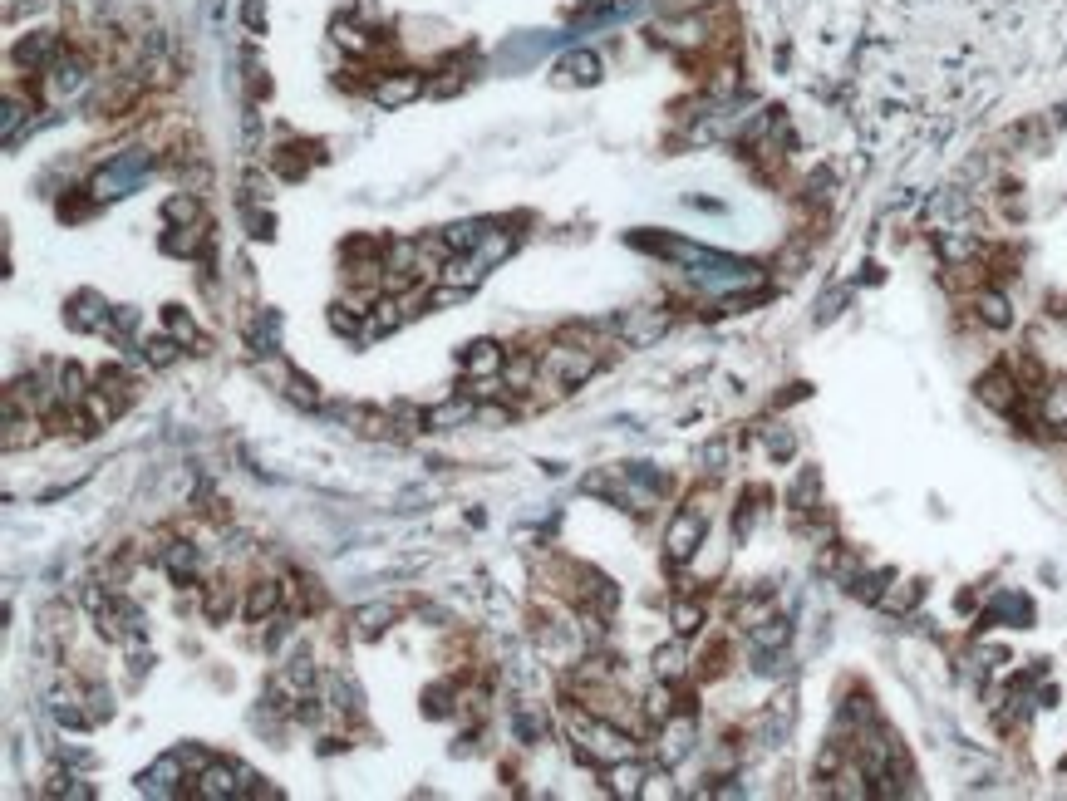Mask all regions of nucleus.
Wrapping results in <instances>:
<instances>
[{
    "label": "nucleus",
    "mask_w": 1067,
    "mask_h": 801,
    "mask_svg": "<svg viewBox=\"0 0 1067 801\" xmlns=\"http://www.w3.org/2000/svg\"><path fill=\"white\" fill-rule=\"evenodd\" d=\"M148 172H153V153H148V148H123L119 158H109L104 168L94 172L89 197H94V202H119L128 192H138V182H143Z\"/></svg>",
    "instance_id": "f257e3e1"
},
{
    "label": "nucleus",
    "mask_w": 1067,
    "mask_h": 801,
    "mask_svg": "<svg viewBox=\"0 0 1067 801\" xmlns=\"http://www.w3.org/2000/svg\"><path fill=\"white\" fill-rule=\"evenodd\" d=\"M595 369H600V354L595 349H581V344H551V349H541V379H551L556 389H576V384H586Z\"/></svg>",
    "instance_id": "f03ea898"
},
{
    "label": "nucleus",
    "mask_w": 1067,
    "mask_h": 801,
    "mask_svg": "<svg viewBox=\"0 0 1067 801\" xmlns=\"http://www.w3.org/2000/svg\"><path fill=\"white\" fill-rule=\"evenodd\" d=\"M704 531H709V512L704 507H684V512H674V521H669V531H664V561L669 566H684V561H694L699 556V546H704Z\"/></svg>",
    "instance_id": "7ed1b4c3"
},
{
    "label": "nucleus",
    "mask_w": 1067,
    "mask_h": 801,
    "mask_svg": "<svg viewBox=\"0 0 1067 801\" xmlns=\"http://www.w3.org/2000/svg\"><path fill=\"white\" fill-rule=\"evenodd\" d=\"M187 797L192 801H232V797H241V767L237 762H212V767H202V772L192 777Z\"/></svg>",
    "instance_id": "20e7f679"
},
{
    "label": "nucleus",
    "mask_w": 1067,
    "mask_h": 801,
    "mask_svg": "<svg viewBox=\"0 0 1067 801\" xmlns=\"http://www.w3.org/2000/svg\"><path fill=\"white\" fill-rule=\"evenodd\" d=\"M187 767H182L178 752H168V757H158L148 772H138V792L143 797H187Z\"/></svg>",
    "instance_id": "39448f33"
},
{
    "label": "nucleus",
    "mask_w": 1067,
    "mask_h": 801,
    "mask_svg": "<svg viewBox=\"0 0 1067 801\" xmlns=\"http://www.w3.org/2000/svg\"><path fill=\"white\" fill-rule=\"evenodd\" d=\"M84 84H89V64H84L79 55H60L50 69H45V99H50V104L74 99Z\"/></svg>",
    "instance_id": "423d86ee"
},
{
    "label": "nucleus",
    "mask_w": 1067,
    "mask_h": 801,
    "mask_svg": "<svg viewBox=\"0 0 1067 801\" xmlns=\"http://www.w3.org/2000/svg\"><path fill=\"white\" fill-rule=\"evenodd\" d=\"M974 389H979V403L994 408V413H1018V403H1023V384H1018L1013 369H989Z\"/></svg>",
    "instance_id": "0eeeda50"
},
{
    "label": "nucleus",
    "mask_w": 1067,
    "mask_h": 801,
    "mask_svg": "<svg viewBox=\"0 0 1067 801\" xmlns=\"http://www.w3.org/2000/svg\"><path fill=\"white\" fill-rule=\"evenodd\" d=\"M64 320H69V330H109V325H114V310L104 305L99 290H79V295H69Z\"/></svg>",
    "instance_id": "6e6552de"
},
{
    "label": "nucleus",
    "mask_w": 1067,
    "mask_h": 801,
    "mask_svg": "<svg viewBox=\"0 0 1067 801\" xmlns=\"http://www.w3.org/2000/svg\"><path fill=\"white\" fill-rule=\"evenodd\" d=\"M281 605H286L281 580H251V585H246V595H241V615H246L251 625L276 620V615H281Z\"/></svg>",
    "instance_id": "1a4fd4ad"
},
{
    "label": "nucleus",
    "mask_w": 1067,
    "mask_h": 801,
    "mask_svg": "<svg viewBox=\"0 0 1067 801\" xmlns=\"http://www.w3.org/2000/svg\"><path fill=\"white\" fill-rule=\"evenodd\" d=\"M664 325H669V315L664 310H650V305H640V310H630L620 325H615V335L630 344V349H645V344H654L659 335H664Z\"/></svg>",
    "instance_id": "9d476101"
},
{
    "label": "nucleus",
    "mask_w": 1067,
    "mask_h": 801,
    "mask_svg": "<svg viewBox=\"0 0 1067 801\" xmlns=\"http://www.w3.org/2000/svg\"><path fill=\"white\" fill-rule=\"evenodd\" d=\"M10 59H15L20 69H50V64L60 59V35H55V30H35L30 40H20V45L10 50Z\"/></svg>",
    "instance_id": "9b49d317"
},
{
    "label": "nucleus",
    "mask_w": 1067,
    "mask_h": 801,
    "mask_svg": "<svg viewBox=\"0 0 1067 801\" xmlns=\"http://www.w3.org/2000/svg\"><path fill=\"white\" fill-rule=\"evenodd\" d=\"M502 364H507V354H502V344H492V340H477L463 354V374L468 379H492V374H502Z\"/></svg>",
    "instance_id": "f8f14e48"
},
{
    "label": "nucleus",
    "mask_w": 1067,
    "mask_h": 801,
    "mask_svg": "<svg viewBox=\"0 0 1067 801\" xmlns=\"http://www.w3.org/2000/svg\"><path fill=\"white\" fill-rule=\"evenodd\" d=\"M163 566H168V575L173 580H197V571H202V551L192 546V541H168V551H163Z\"/></svg>",
    "instance_id": "ddd939ff"
},
{
    "label": "nucleus",
    "mask_w": 1067,
    "mask_h": 801,
    "mask_svg": "<svg viewBox=\"0 0 1067 801\" xmlns=\"http://www.w3.org/2000/svg\"><path fill=\"white\" fill-rule=\"evenodd\" d=\"M974 310H979V320H984L989 330H1008V325H1013V305H1008L1004 290H994V286H984L974 295Z\"/></svg>",
    "instance_id": "4468645a"
},
{
    "label": "nucleus",
    "mask_w": 1067,
    "mask_h": 801,
    "mask_svg": "<svg viewBox=\"0 0 1067 801\" xmlns=\"http://www.w3.org/2000/svg\"><path fill=\"white\" fill-rule=\"evenodd\" d=\"M202 246H212V231L202 227V222H187V227H173L168 236H163V251L168 256H197Z\"/></svg>",
    "instance_id": "2eb2a0df"
},
{
    "label": "nucleus",
    "mask_w": 1067,
    "mask_h": 801,
    "mask_svg": "<svg viewBox=\"0 0 1067 801\" xmlns=\"http://www.w3.org/2000/svg\"><path fill=\"white\" fill-rule=\"evenodd\" d=\"M202 610H207V620L237 615V585H232V580H207V585H202Z\"/></svg>",
    "instance_id": "dca6fc26"
},
{
    "label": "nucleus",
    "mask_w": 1067,
    "mask_h": 801,
    "mask_svg": "<svg viewBox=\"0 0 1067 801\" xmlns=\"http://www.w3.org/2000/svg\"><path fill=\"white\" fill-rule=\"evenodd\" d=\"M650 772L635 762V757H620V762H610L605 767V782H610V792H620V797H640V782H645Z\"/></svg>",
    "instance_id": "f3484780"
},
{
    "label": "nucleus",
    "mask_w": 1067,
    "mask_h": 801,
    "mask_svg": "<svg viewBox=\"0 0 1067 801\" xmlns=\"http://www.w3.org/2000/svg\"><path fill=\"white\" fill-rule=\"evenodd\" d=\"M1038 423L1043 428H1067V384L1058 379V384H1043V394H1038Z\"/></svg>",
    "instance_id": "a211bd4d"
},
{
    "label": "nucleus",
    "mask_w": 1067,
    "mask_h": 801,
    "mask_svg": "<svg viewBox=\"0 0 1067 801\" xmlns=\"http://www.w3.org/2000/svg\"><path fill=\"white\" fill-rule=\"evenodd\" d=\"M512 246H517V236H512V231H502L497 222H492V227H487V236L477 241L473 256L482 261V266H487V271H492L497 261H507V256H512Z\"/></svg>",
    "instance_id": "6ab92c4d"
},
{
    "label": "nucleus",
    "mask_w": 1067,
    "mask_h": 801,
    "mask_svg": "<svg viewBox=\"0 0 1067 801\" xmlns=\"http://www.w3.org/2000/svg\"><path fill=\"white\" fill-rule=\"evenodd\" d=\"M418 94V79L414 74H389V79H379L374 84V99L384 104V109H399L404 99H414Z\"/></svg>",
    "instance_id": "aec40b11"
},
{
    "label": "nucleus",
    "mask_w": 1067,
    "mask_h": 801,
    "mask_svg": "<svg viewBox=\"0 0 1067 801\" xmlns=\"http://www.w3.org/2000/svg\"><path fill=\"white\" fill-rule=\"evenodd\" d=\"M689 669H694V664H689V654H684L679 644H664V649L654 654V679H664V684H679Z\"/></svg>",
    "instance_id": "412c9836"
},
{
    "label": "nucleus",
    "mask_w": 1067,
    "mask_h": 801,
    "mask_svg": "<svg viewBox=\"0 0 1067 801\" xmlns=\"http://www.w3.org/2000/svg\"><path fill=\"white\" fill-rule=\"evenodd\" d=\"M468 418H477V399H473V394H468V399L438 403V408L428 413V423H433V428H453V423H468Z\"/></svg>",
    "instance_id": "4be33fe9"
},
{
    "label": "nucleus",
    "mask_w": 1067,
    "mask_h": 801,
    "mask_svg": "<svg viewBox=\"0 0 1067 801\" xmlns=\"http://www.w3.org/2000/svg\"><path fill=\"white\" fill-rule=\"evenodd\" d=\"M561 79H566V84H595V79H600V59L586 55V50L566 55L561 59Z\"/></svg>",
    "instance_id": "5701e85b"
},
{
    "label": "nucleus",
    "mask_w": 1067,
    "mask_h": 801,
    "mask_svg": "<svg viewBox=\"0 0 1067 801\" xmlns=\"http://www.w3.org/2000/svg\"><path fill=\"white\" fill-rule=\"evenodd\" d=\"M394 615H399L394 605H364V610L355 615V630L364 634V639H374V634H384L389 625H394Z\"/></svg>",
    "instance_id": "b1692460"
},
{
    "label": "nucleus",
    "mask_w": 1067,
    "mask_h": 801,
    "mask_svg": "<svg viewBox=\"0 0 1067 801\" xmlns=\"http://www.w3.org/2000/svg\"><path fill=\"white\" fill-rule=\"evenodd\" d=\"M178 349H182L178 335H153V340L143 344V359H148L153 369H168V364L178 359Z\"/></svg>",
    "instance_id": "393cba45"
},
{
    "label": "nucleus",
    "mask_w": 1067,
    "mask_h": 801,
    "mask_svg": "<svg viewBox=\"0 0 1067 801\" xmlns=\"http://www.w3.org/2000/svg\"><path fill=\"white\" fill-rule=\"evenodd\" d=\"M915 600H920V580H905V585H890L886 595H881V610L905 615V610H915Z\"/></svg>",
    "instance_id": "a878e982"
},
{
    "label": "nucleus",
    "mask_w": 1067,
    "mask_h": 801,
    "mask_svg": "<svg viewBox=\"0 0 1067 801\" xmlns=\"http://www.w3.org/2000/svg\"><path fill=\"white\" fill-rule=\"evenodd\" d=\"M276 163H281V172H286V177H300V172L315 163V143H286Z\"/></svg>",
    "instance_id": "bb28decb"
},
{
    "label": "nucleus",
    "mask_w": 1067,
    "mask_h": 801,
    "mask_svg": "<svg viewBox=\"0 0 1067 801\" xmlns=\"http://www.w3.org/2000/svg\"><path fill=\"white\" fill-rule=\"evenodd\" d=\"M669 620H674V630L679 634H699L704 630V605H694V600H674Z\"/></svg>",
    "instance_id": "cd10ccee"
},
{
    "label": "nucleus",
    "mask_w": 1067,
    "mask_h": 801,
    "mask_svg": "<svg viewBox=\"0 0 1067 801\" xmlns=\"http://www.w3.org/2000/svg\"><path fill=\"white\" fill-rule=\"evenodd\" d=\"M335 45H345L350 55H369V50H374V40L359 30L355 20H335Z\"/></svg>",
    "instance_id": "c85d7f7f"
},
{
    "label": "nucleus",
    "mask_w": 1067,
    "mask_h": 801,
    "mask_svg": "<svg viewBox=\"0 0 1067 801\" xmlns=\"http://www.w3.org/2000/svg\"><path fill=\"white\" fill-rule=\"evenodd\" d=\"M163 217H168L173 227L202 222V217H197V202H192V192H178V197H168V202H163Z\"/></svg>",
    "instance_id": "c756f323"
},
{
    "label": "nucleus",
    "mask_w": 1067,
    "mask_h": 801,
    "mask_svg": "<svg viewBox=\"0 0 1067 801\" xmlns=\"http://www.w3.org/2000/svg\"><path fill=\"white\" fill-rule=\"evenodd\" d=\"M20 118H30V104H20V94H5V118H0L5 143H15V138H20Z\"/></svg>",
    "instance_id": "7c9ffc66"
},
{
    "label": "nucleus",
    "mask_w": 1067,
    "mask_h": 801,
    "mask_svg": "<svg viewBox=\"0 0 1067 801\" xmlns=\"http://www.w3.org/2000/svg\"><path fill=\"white\" fill-rule=\"evenodd\" d=\"M168 335H178L182 344H202L197 325H192V315H187L182 305H168Z\"/></svg>",
    "instance_id": "2f4dec72"
},
{
    "label": "nucleus",
    "mask_w": 1067,
    "mask_h": 801,
    "mask_svg": "<svg viewBox=\"0 0 1067 801\" xmlns=\"http://www.w3.org/2000/svg\"><path fill=\"white\" fill-rule=\"evenodd\" d=\"M448 698H458V688H453V684H433V688H428V693H423V703H428L423 713H428V718H443V713L453 708Z\"/></svg>",
    "instance_id": "473e14b6"
},
{
    "label": "nucleus",
    "mask_w": 1067,
    "mask_h": 801,
    "mask_svg": "<svg viewBox=\"0 0 1067 801\" xmlns=\"http://www.w3.org/2000/svg\"><path fill=\"white\" fill-rule=\"evenodd\" d=\"M251 335H256V344H261V349L271 354V349H276V335H281V320H276V315L266 310V315L256 320V330H251Z\"/></svg>",
    "instance_id": "72a5a7b5"
},
{
    "label": "nucleus",
    "mask_w": 1067,
    "mask_h": 801,
    "mask_svg": "<svg viewBox=\"0 0 1067 801\" xmlns=\"http://www.w3.org/2000/svg\"><path fill=\"white\" fill-rule=\"evenodd\" d=\"M178 757H182V767H187V782H192L202 767H212V762H217V757H212V752H202V747H178Z\"/></svg>",
    "instance_id": "f704fd0d"
},
{
    "label": "nucleus",
    "mask_w": 1067,
    "mask_h": 801,
    "mask_svg": "<svg viewBox=\"0 0 1067 801\" xmlns=\"http://www.w3.org/2000/svg\"><path fill=\"white\" fill-rule=\"evenodd\" d=\"M84 703H89L94 723H99V718H114V698H109V688H89V693H84Z\"/></svg>",
    "instance_id": "c9c22d12"
},
{
    "label": "nucleus",
    "mask_w": 1067,
    "mask_h": 801,
    "mask_svg": "<svg viewBox=\"0 0 1067 801\" xmlns=\"http://www.w3.org/2000/svg\"><path fill=\"white\" fill-rule=\"evenodd\" d=\"M286 394H291L296 403H305V408H320V394H315V384H310V379H300V374H291Z\"/></svg>",
    "instance_id": "e433bc0d"
},
{
    "label": "nucleus",
    "mask_w": 1067,
    "mask_h": 801,
    "mask_svg": "<svg viewBox=\"0 0 1067 801\" xmlns=\"http://www.w3.org/2000/svg\"><path fill=\"white\" fill-rule=\"evenodd\" d=\"M541 733H546L541 713H532V708H527V713H517V738H522V743H536Z\"/></svg>",
    "instance_id": "4c0bfd02"
},
{
    "label": "nucleus",
    "mask_w": 1067,
    "mask_h": 801,
    "mask_svg": "<svg viewBox=\"0 0 1067 801\" xmlns=\"http://www.w3.org/2000/svg\"><path fill=\"white\" fill-rule=\"evenodd\" d=\"M768 448L777 458H787V453H792V433H768Z\"/></svg>",
    "instance_id": "58836bf2"
}]
</instances>
